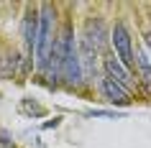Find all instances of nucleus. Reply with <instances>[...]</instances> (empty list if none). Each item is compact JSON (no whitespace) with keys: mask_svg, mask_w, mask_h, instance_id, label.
I'll return each mask as SVG.
<instances>
[{"mask_svg":"<svg viewBox=\"0 0 151 148\" xmlns=\"http://www.w3.org/2000/svg\"><path fill=\"white\" fill-rule=\"evenodd\" d=\"M54 23H56L54 8L44 5L39 13V44H36V64H39L41 71H49V66H51V54H54V46H56Z\"/></svg>","mask_w":151,"mask_h":148,"instance_id":"f257e3e1","label":"nucleus"},{"mask_svg":"<svg viewBox=\"0 0 151 148\" xmlns=\"http://www.w3.org/2000/svg\"><path fill=\"white\" fill-rule=\"evenodd\" d=\"M62 79L67 84H80L85 79V69H82V59H80V46L74 36L69 33V41H67V49H64V59H62Z\"/></svg>","mask_w":151,"mask_h":148,"instance_id":"f03ea898","label":"nucleus"},{"mask_svg":"<svg viewBox=\"0 0 151 148\" xmlns=\"http://www.w3.org/2000/svg\"><path fill=\"white\" fill-rule=\"evenodd\" d=\"M110 44L115 49V56H118V61L123 66H133L136 59H133V41H131V33H128L126 23H115L110 31Z\"/></svg>","mask_w":151,"mask_h":148,"instance_id":"7ed1b4c3","label":"nucleus"},{"mask_svg":"<svg viewBox=\"0 0 151 148\" xmlns=\"http://www.w3.org/2000/svg\"><path fill=\"white\" fill-rule=\"evenodd\" d=\"M103 69H105V77H110L113 82H118L120 87H131V74H128V69L123 66V64L118 61V56H108V59H103Z\"/></svg>","mask_w":151,"mask_h":148,"instance_id":"20e7f679","label":"nucleus"},{"mask_svg":"<svg viewBox=\"0 0 151 148\" xmlns=\"http://www.w3.org/2000/svg\"><path fill=\"white\" fill-rule=\"evenodd\" d=\"M23 44L31 54H36V44H39V13L36 10H28L23 18Z\"/></svg>","mask_w":151,"mask_h":148,"instance_id":"39448f33","label":"nucleus"},{"mask_svg":"<svg viewBox=\"0 0 151 148\" xmlns=\"http://www.w3.org/2000/svg\"><path fill=\"white\" fill-rule=\"evenodd\" d=\"M100 89H103V94L108 97V102H113V105H128V89L120 87L118 82H113L110 77L100 79Z\"/></svg>","mask_w":151,"mask_h":148,"instance_id":"423d86ee","label":"nucleus"},{"mask_svg":"<svg viewBox=\"0 0 151 148\" xmlns=\"http://www.w3.org/2000/svg\"><path fill=\"white\" fill-rule=\"evenodd\" d=\"M85 41L95 49H103V41H105V28H103V21H90L87 23V33H85Z\"/></svg>","mask_w":151,"mask_h":148,"instance_id":"0eeeda50","label":"nucleus"},{"mask_svg":"<svg viewBox=\"0 0 151 148\" xmlns=\"http://www.w3.org/2000/svg\"><path fill=\"white\" fill-rule=\"evenodd\" d=\"M138 71H141L143 77V84H146V89H151V61L146 59V54H138Z\"/></svg>","mask_w":151,"mask_h":148,"instance_id":"6e6552de","label":"nucleus"},{"mask_svg":"<svg viewBox=\"0 0 151 148\" xmlns=\"http://www.w3.org/2000/svg\"><path fill=\"white\" fill-rule=\"evenodd\" d=\"M90 117H120V112H113V110H90Z\"/></svg>","mask_w":151,"mask_h":148,"instance_id":"1a4fd4ad","label":"nucleus"},{"mask_svg":"<svg viewBox=\"0 0 151 148\" xmlns=\"http://www.w3.org/2000/svg\"><path fill=\"white\" fill-rule=\"evenodd\" d=\"M0 143H3L5 148H13V143H10V138H8V133L3 130V128H0Z\"/></svg>","mask_w":151,"mask_h":148,"instance_id":"9d476101","label":"nucleus"},{"mask_svg":"<svg viewBox=\"0 0 151 148\" xmlns=\"http://www.w3.org/2000/svg\"><path fill=\"white\" fill-rule=\"evenodd\" d=\"M146 44H149V49H151V36H149V39H146Z\"/></svg>","mask_w":151,"mask_h":148,"instance_id":"9b49d317","label":"nucleus"}]
</instances>
